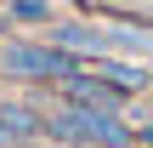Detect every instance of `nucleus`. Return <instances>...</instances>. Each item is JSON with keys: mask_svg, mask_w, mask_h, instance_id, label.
Returning a JSON list of instances; mask_svg holds the SVG:
<instances>
[{"mask_svg": "<svg viewBox=\"0 0 153 148\" xmlns=\"http://www.w3.org/2000/svg\"><path fill=\"white\" fill-rule=\"evenodd\" d=\"M45 137H57L68 148H131V131H125L119 108L85 103V97H68V91H62V103L45 108Z\"/></svg>", "mask_w": 153, "mask_h": 148, "instance_id": "f257e3e1", "label": "nucleus"}, {"mask_svg": "<svg viewBox=\"0 0 153 148\" xmlns=\"http://www.w3.org/2000/svg\"><path fill=\"white\" fill-rule=\"evenodd\" d=\"M79 68H85V57H74V51L57 46L51 34H6V40H0V80L68 86Z\"/></svg>", "mask_w": 153, "mask_h": 148, "instance_id": "f03ea898", "label": "nucleus"}, {"mask_svg": "<svg viewBox=\"0 0 153 148\" xmlns=\"http://www.w3.org/2000/svg\"><path fill=\"white\" fill-rule=\"evenodd\" d=\"M79 6H91V11H125L131 0H79Z\"/></svg>", "mask_w": 153, "mask_h": 148, "instance_id": "39448f33", "label": "nucleus"}, {"mask_svg": "<svg viewBox=\"0 0 153 148\" xmlns=\"http://www.w3.org/2000/svg\"><path fill=\"white\" fill-rule=\"evenodd\" d=\"M0 11L17 29H51L57 23V0H0Z\"/></svg>", "mask_w": 153, "mask_h": 148, "instance_id": "20e7f679", "label": "nucleus"}, {"mask_svg": "<svg viewBox=\"0 0 153 148\" xmlns=\"http://www.w3.org/2000/svg\"><path fill=\"white\" fill-rule=\"evenodd\" d=\"M40 137H45V114L28 108V103L0 97V148H34Z\"/></svg>", "mask_w": 153, "mask_h": 148, "instance_id": "7ed1b4c3", "label": "nucleus"}]
</instances>
